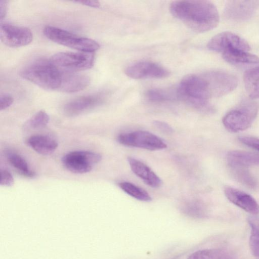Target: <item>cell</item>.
Returning <instances> with one entry per match:
<instances>
[{
    "label": "cell",
    "mask_w": 259,
    "mask_h": 259,
    "mask_svg": "<svg viewBox=\"0 0 259 259\" xmlns=\"http://www.w3.org/2000/svg\"><path fill=\"white\" fill-rule=\"evenodd\" d=\"M76 3L93 8H99L100 6V3L96 1H76Z\"/></svg>",
    "instance_id": "33"
},
{
    "label": "cell",
    "mask_w": 259,
    "mask_h": 259,
    "mask_svg": "<svg viewBox=\"0 0 259 259\" xmlns=\"http://www.w3.org/2000/svg\"><path fill=\"white\" fill-rule=\"evenodd\" d=\"M169 11L174 17L196 32L209 31L219 22L217 7L208 1H174L170 4Z\"/></svg>",
    "instance_id": "1"
},
{
    "label": "cell",
    "mask_w": 259,
    "mask_h": 259,
    "mask_svg": "<svg viewBox=\"0 0 259 259\" xmlns=\"http://www.w3.org/2000/svg\"><path fill=\"white\" fill-rule=\"evenodd\" d=\"M146 96L149 101L154 102H161L178 99L176 89L172 91L152 89L147 91Z\"/></svg>",
    "instance_id": "25"
},
{
    "label": "cell",
    "mask_w": 259,
    "mask_h": 259,
    "mask_svg": "<svg viewBox=\"0 0 259 259\" xmlns=\"http://www.w3.org/2000/svg\"><path fill=\"white\" fill-rule=\"evenodd\" d=\"M127 161L133 172L147 185L153 188L161 185L160 178L146 164L132 157H128Z\"/></svg>",
    "instance_id": "16"
},
{
    "label": "cell",
    "mask_w": 259,
    "mask_h": 259,
    "mask_svg": "<svg viewBox=\"0 0 259 259\" xmlns=\"http://www.w3.org/2000/svg\"><path fill=\"white\" fill-rule=\"evenodd\" d=\"M207 47L211 51L222 54L232 49H238L247 52L250 49L248 43L245 39L230 32H223L215 35L208 41Z\"/></svg>",
    "instance_id": "11"
},
{
    "label": "cell",
    "mask_w": 259,
    "mask_h": 259,
    "mask_svg": "<svg viewBox=\"0 0 259 259\" xmlns=\"http://www.w3.org/2000/svg\"><path fill=\"white\" fill-rule=\"evenodd\" d=\"M67 72L56 65L50 59H39L25 66L20 75L44 89L61 91Z\"/></svg>",
    "instance_id": "2"
},
{
    "label": "cell",
    "mask_w": 259,
    "mask_h": 259,
    "mask_svg": "<svg viewBox=\"0 0 259 259\" xmlns=\"http://www.w3.org/2000/svg\"><path fill=\"white\" fill-rule=\"evenodd\" d=\"M224 192L227 198L235 205L253 215L259 213V204L249 194L231 187H226Z\"/></svg>",
    "instance_id": "15"
},
{
    "label": "cell",
    "mask_w": 259,
    "mask_h": 259,
    "mask_svg": "<svg viewBox=\"0 0 259 259\" xmlns=\"http://www.w3.org/2000/svg\"><path fill=\"white\" fill-rule=\"evenodd\" d=\"M227 161L231 167L259 165V154L240 150L230 151L227 156Z\"/></svg>",
    "instance_id": "18"
},
{
    "label": "cell",
    "mask_w": 259,
    "mask_h": 259,
    "mask_svg": "<svg viewBox=\"0 0 259 259\" xmlns=\"http://www.w3.org/2000/svg\"><path fill=\"white\" fill-rule=\"evenodd\" d=\"M0 37L5 45L12 48L28 45L33 39L32 31L28 28L6 23L1 25Z\"/></svg>",
    "instance_id": "10"
},
{
    "label": "cell",
    "mask_w": 259,
    "mask_h": 259,
    "mask_svg": "<svg viewBox=\"0 0 259 259\" xmlns=\"http://www.w3.org/2000/svg\"><path fill=\"white\" fill-rule=\"evenodd\" d=\"M176 89L178 99L194 108L204 112L212 109L208 102L211 97L202 74L185 76Z\"/></svg>",
    "instance_id": "3"
},
{
    "label": "cell",
    "mask_w": 259,
    "mask_h": 259,
    "mask_svg": "<svg viewBox=\"0 0 259 259\" xmlns=\"http://www.w3.org/2000/svg\"><path fill=\"white\" fill-rule=\"evenodd\" d=\"M9 162L22 176L32 178L35 176V173L31 170L28 167L27 162L20 155L9 152L7 155Z\"/></svg>",
    "instance_id": "23"
},
{
    "label": "cell",
    "mask_w": 259,
    "mask_h": 259,
    "mask_svg": "<svg viewBox=\"0 0 259 259\" xmlns=\"http://www.w3.org/2000/svg\"><path fill=\"white\" fill-rule=\"evenodd\" d=\"M101 159L102 156L98 153L88 151H75L65 155L62 161L69 171L82 174L91 171L93 166Z\"/></svg>",
    "instance_id": "8"
},
{
    "label": "cell",
    "mask_w": 259,
    "mask_h": 259,
    "mask_svg": "<svg viewBox=\"0 0 259 259\" xmlns=\"http://www.w3.org/2000/svg\"><path fill=\"white\" fill-rule=\"evenodd\" d=\"M243 79L249 96L251 99L259 98V66L246 70Z\"/></svg>",
    "instance_id": "20"
},
{
    "label": "cell",
    "mask_w": 259,
    "mask_h": 259,
    "mask_svg": "<svg viewBox=\"0 0 259 259\" xmlns=\"http://www.w3.org/2000/svg\"><path fill=\"white\" fill-rule=\"evenodd\" d=\"M13 98L9 95H3L0 98V109L5 110L9 107L13 103Z\"/></svg>",
    "instance_id": "32"
},
{
    "label": "cell",
    "mask_w": 259,
    "mask_h": 259,
    "mask_svg": "<svg viewBox=\"0 0 259 259\" xmlns=\"http://www.w3.org/2000/svg\"><path fill=\"white\" fill-rule=\"evenodd\" d=\"M206 80L211 97H220L233 91L238 85L233 74L222 70H213L202 73Z\"/></svg>",
    "instance_id": "9"
},
{
    "label": "cell",
    "mask_w": 259,
    "mask_h": 259,
    "mask_svg": "<svg viewBox=\"0 0 259 259\" xmlns=\"http://www.w3.org/2000/svg\"><path fill=\"white\" fill-rule=\"evenodd\" d=\"M126 75L133 79L161 78L166 77L169 72L163 67L150 61H139L126 68Z\"/></svg>",
    "instance_id": "12"
},
{
    "label": "cell",
    "mask_w": 259,
    "mask_h": 259,
    "mask_svg": "<svg viewBox=\"0 0 259 259\" xmlns=\"http://www.w3.org/2000/svg\"><path fill=\"white\" fill-rule=\"evenodd\" d=\"M258 111L257 103L248 99L243 100L225 115L223 119V124L232 132L244 131L250 126Z\"/></svg>",
    "instance_id": "4"
},
{
    "label": "cell",
    "mask_w": 259,
    "mask_h": 259,
    "mask_svg": "<svg viewBox=\"0 0 259 259\" xmlns=\"http://www.w3.org/2000/svg\"><path fill=\"white\" fill-rule=\"evenodd\" d=\"M27 144L36 152L42 155L52 154L58 147L56 140L45 135H33L27 139Z\"/></svg>",
    "instance_id": "17"
},
{
    "label": "cell",
    "mask_w": 259,
    "mask_h": 259,
    "mask_svg": "<svg viewBox=\"0 0 259 259\" xmlns=\"http://www.w3.org/2000/svg\"><path fill=\"white\" fill-rule=\"evenodd\" d=\"M238 139L243 144L259 151V138L252 136H241Z\"/></svg>",
    "instance_id": "29"
},
{
    "label": "cell",
    "mask_w": 259,
    "mask_h": 259,
    "mask_svg": "<svg viewBox=\"0 0 259 259\" xmlns=\"http://www.w3.org/2000/svg\"><path fill=\"white\" fill-rule=\"evenodd\" d=\"M153 125L158 130L164 134H170L173 132L172 128L168 124L164 122L154 120L153 122Z\"/></svg>",
    "instance_id": "31"
},
{
    "label": "cell",
    "mask_w": 259,
    "mask_h": 259,
    "mask_svg": "<svg viewBox=\"0 0 259 259\" xmlns=\"http://www.w3.org/2000/svg\"><path fill=\"white\" fill-rule=\"evenodd\" d=\"M50 117L47 112L41 110L29 118L26 123V125L29 128L39 130L45 127L49 123Z\"/></svg>",
    "instance_id": "26"
},
{
    "label": "cell",
    "mask_w": 259,
    "mask_h": 259,
    "mask_svg": "<svg viewBox=\"0 0 259 259\" xmlns=\"http://www.w3.org/2000/svg\"><path fill=\"white\" fill-rule=\"evenodd\" d=\"M50 60L61 69L71 72L84 70L94 65L95 55L89 52H59Z\"/></svg>",
    "instance_id": "6"
},
{
    "label": "cell",
    "mask_w": 259,
    "mask_h": 259,
    "mask_svg": "<svg viewBox=\"0 0 259 259\" xmlns=\"http://www.w3.org/2000/svg\"><path fill=\"white\" fill-rule=\"evenodd\" d=\"M233 169L235 177L241 183L250 188H254L256 185V181L249 172L243 167H232Z\"/></svg>",
    "instance_id": "28"
},
{
    "label": "cell",
    "mask_w": 259,
    "mask_h": 259,
    "mask_svg": "<svg viewBox=\"0 0 259 259\" xmlns=\"http://www.w3.org/2000/svg\"><path fill=\"white\" fill-rule=\"evenodd\" d=\"M224 59L228 63L237 64H259V57L242 50L233 49L222 53Z\"/></svg>",
    "instance_id": "19"
},
{
    "label": "cell",
    "mask_w": 259,
    "mask_h": 259,
    "mask_svg": "<svg viewBox=\"0 0 259 259\" xmlns=\"http://www.w3.org/2000/svg\"><path fill=\"white\" fill-rule=\"evenodd\" d=\"M14 179L11 174L6 169L1 170L0 185L5 187H11L14 185Z\"/></svg>",
    "instance_id": "30"
},
{
    "label": "cell",
    "mask_w": 259,
    "mask_h": 259,
    "mask_svg": "<svg viewBox=\"0 0 259 259\" xmlns=\"http://www.w3.org/2000/svg\"><path fill=\"white\" fill-rule=\"evenodd\" d=\"M103 100V97L99 94L80 96L67 103L63 112L68 116H77L100 105Z\"/></svg>",
    "instance_id": "14"
},
{
    "label": "cell",
    "mask_w": 259,
    "mask_h": 259,
    "mask_svg": "<svg viewBox=\"0 0 259 259\" xmlns=\"http://www.w3.org/2000/svg\"><path fill=\"white\" fill-rule=\"evenodd\" d=\"M259 7V1H229L224 8L227 19L236 22L249 19Z\"/></svg>",
    "instance_id": "13"
},
{
    "label": "cell",
    "mask_w": 259,
    "mask_h": 259,
    "mask_svg": "<svg viewBox=\"0 0 259 259\" xmlns=\"http://www.w3.org/2000/svg\"><path fill=\"white\" fill-rule=\"evenodd\" d=\"M119 187L125 193L131 197L142 201H150L152 198L144 189L128 182H122L118 184Z\"/></svg>",
    "instance_id": "24"
},
{
    "label": "cell",
    "mask_w": 259,
    "mask_h": 259,
    "mask_svg": "<svg viewBox=\"0 0 259 259\" xmlns=\"http://www.w3.org/2000/svg\"><path fill=\"white\" fill-rule=\"evenodd\" d=\"M181 211L185 215L195 219L203 218L206 215L204 205L198 200H191L183 203L181 207Z\"/></svg>",
    "instance_id": "22"
},
{
    "label": "cell",
    "mask_w": 259,
    "mask_h": 259,
    "mask_svg": "<svg viewBox=\"0 0 259 259\" xmlns=\"http://www.w3.org/2000/svg\"><path fill=\"white\" fill-rule=\"evenodd\" d=\"M124 146L142 148L150 151L166 148V144L158 137L147 131H137L119 134L117 138Z\"/></svg>",
    "instance_id": "7"
},
{
    "label": "cell",
    "mask_w": 259,
    "mask_h": 259,
    "mask_svg": "<svg viewBox=\"0 0 259 259\" xmlns=\"http://www.w3.org/2000/svg\"><path fill=\"white\" fill-rule=\"evenodd\" d=\"M223 250L218 249H206L192 253L187 259H224Z\"/></svg>",
    "instance_id": "27"
},
{
    "label": "cell",
    "mask_w": 259,
    "mask_h": 259,
    "mask_svg": "<svg viewBox=\"0 0 259 259\" xmlns=\"http://www.w3.org/2000/svg\"><path fill=\"white\" fill-rule=\"evenodd\" d=\"M7 1H0V17L1 20H2L6 16L7 13Z\"/></svg>",
    "instance_id": "34"
},
{
    "label": "cell",
    "mask_w": 259,
    "mask_h": 259,
    "mask_svg": "<svg viewBox=\"0 0 259 259\" xmlns=\"http://www.w3.org/2000/svg\"><path fill=\"white\" fill-rule=\"evenodd\" d=\"M43 32L46 37L52 41L81 52L93 53L100 48L99 44L95 40L60 28L47 26Z\"/></svg>",
    "instance_id": "5"
},
{
    "label": "cell",
    "mask_w": 259,
    "mask_h": 259,
    "mask_svg": "<svg viewBox=\"0 0 259 259\" xmlns=\"http://www.w3.org/2000/svg\"><path fill=\"white\" fill-rule=\"evenodd\" d=\"M247 220L250 227V248L253 256L259 259V217L251 216Z\"/></svg>",
    "instance_id": "21"
}]
</instances>
